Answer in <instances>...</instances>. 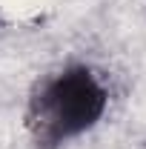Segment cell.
Here are the masks:
<instances>
[{
    "mask_svg": "<svg viewBox=\"0 0 146 149\" xmlns=\"http://www.w3.org/2000/svg\"><path fill=\"white\" fill-rule=\"evenodd\" d=\"M106 100L109 95L103 83L89 69H66L49 80L32 103L29 123L37 143L55 146L83 135L103 118Z\"/></svg>",
    "mask_w": 146,
    "mask_h": 149,
    "instance_id": "cell-1",
    "label": "cell"
}]
</instances>
